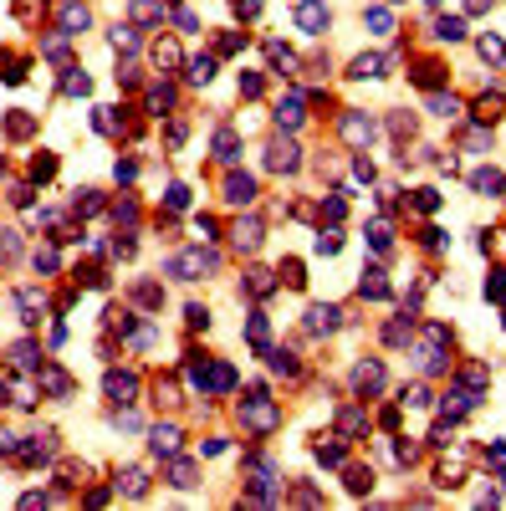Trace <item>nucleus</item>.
I'll return each instance as SVG.
<instances>
[{
	"mask_svg": "<svg viewBox=\"0 0 506 511\" xmlns=\"http://www.w3.org/2000/svg\"><path fill=\"white\" fill-rule=\"evenodd\" d=\"M215 266H220V251H215V245H194V251H179V256L164 261V271H169L174 281H200L205 271H215Z\"/></svg>",
	"mask_w": 506,
	"mask_h": 511,
	"instance_id": "1",
	"label": "nucleus"
},
{
	"mask_svg": "<svg viewBox=\"0 0 506 511\" xmlns=\"http://www.w3.org/2000/svg\"><path fill=\"white\" fill-rule=\"evenodd\" d=\"M277 404H271L266 394H261V389H256V399H245L241 404V425L245 429H251V435H271V429H277Z\"/></svg>",
	"mask_w": 506,
	"mask_h": 511,
	"instance_id": "2",
	"label": "nucleus"
},
{
	"mask_svg": "<svg viewBox=\"0 0 506 511\" xmlns=\"http://www.w3.org/2000/svg\"><path fill=\"white\" fill-rule=\"evenodd\" d=\"M292 21H297V31H307V36H322V31L332 26V10L322 6V0H297Z\"/></svg>",
	"mask_w": 506,
	"mask_h": 511,
	"instance_id": "3",
	"label": "nucleus"
},
{
	"mask_svg": "<svg viewBox=\"0 0 506 511\" xmlns=\"http://www.w3.org/2000/svg\"><path fill=\"white\" fill-rule=\"evenodd\" d=\"M16 461H26V465H46V461H57V429H41V435H31L16 450Z\"/></svg>",
	"mask_w": 506,
	"mask_h": 511,
	"instance_id": "4",
	"label": "nucleus"
},
{
	"mask_svg": "<svg viewBox=\"0 0 506 511\" xmlns=\"http://www.w3.org/2000/svg\"><path fill=\"white\" fill-rule=\"evenodd\" d=\"M384 384H388V373H384V363H379V358H363L358 369H353V389H358L363 399L384 394Z\"/></svg>",
	"mask_w": 506,
	"mask_h": 511,
	"instance_id": "5",
	"label": "nucleus"
},
{
	"mask_svg": "<svg viewBox=\"0 0 506 511\" xmlns=\"http://www.w3.org/2000/svg\"><path fill=\"white\" fill-rule=\"evenodd\" d=\"M266 169H277V174H297V169H302V149H297L292 138H277L266 149Z\"/></svg>",
	"mask_w": 506,
	"mask_h": 511,
	"instance_id": "6",
	"label": "nucleus"
},
{
	"mask_svg": "<svg viewBox=\"0 0 506 511\" xmlns=\"http://www.w3.org/2000/svg\"><path fill=\"white\" fill-rule=\"evenodd\" d=\"M337 133H343L348 143H373V133H379V128H373V118L368 113H343V123H337Z\"/></svg>",
	"mask_w": 506,
	"mask_h": 511,
	"instance_id": "7",
	"label": "nucleus"
},
{
	"mask_svg": "<svg viewBox=\"0 0 506 511\" xmlns=\"http://www.w3.org/2000/svg\"><path fill=\"white\" fill-rule=\"evenodd\" d=\"M337 327H343V307L317 302L312 312H307V333H312V337H328V333H337Z\"/></svg>",
	"mask_w": 506,
	"mask_h": 511,
	"instance_id": "8",
	"label": "nucleus"
},
{
	"mask_svg": "<svg viewBox=\"0 0 506 511\" xmlns=\"http://www.w3.org/2000/svg\"><path fill=\"white\" fill-rule=\"evenodd\" d=\"M102 389H108V399L113 404H133V394H138V373H118V369H113L108 378H102Z\"/></svg>",
	"mask_w": 506,
	"mask_h": 511,
	"instance_id": "9",
	"label": "nucleus"
},
{
	"mask_svg": "<svg viewBox=\"0 0 506 511\" xmlns=\"http://www.w3.org/2000/svg\"><path fill=\"white\" fill-rule=\"evenodd\" d=\"M476 404H481V394H476V389H465V384H450V394L440 399V409H445L450 419H460V414H471Z\"/></svg>",
	"mask_w": 506,
	"mask_h": 511,
	"instance_id": "10",
	"label": "nucleus"
},
{
	"mask_svg": "<svg viewBox=\"0 0 506 511\" xmlns=\"http://www.w3.org/2000/svg\"><path fill=\"white\" fill-rule=\"evenodd\" d=\"M230 241H236V251H261L266 230H261V220H256V215H245V220H236V230H230Z\"/></svg>",
	"mask_w": 506,
	"mask_h": 511,
	"instance_id": "11",
	"label": "nucleus"
},
{
	"mask_svg": "<svg viewBox=\"0 0 506 511\" xmlns=\"http://www.w3.org/2000/svg\"><path fill=\"white\" fill-rule=\"evenodd\" d=\"M36 384H41L46 394H57V399H67V394H72V373H67V369H57V363H41V369H36Z\"/></svg>",
	"mask_w": 506,
	"mask_h": 511,
	"instance_id": "12",
	"label": "nucleus"
},
{
	"mask_svg": "<svg viewBox=\"0 0 506 511\" xmlns=\"http://www.w3.org/2000/svg\"><path fill=\"white\" fill-rule=\"evenodd\" d=\"M16 307H21V322L36 327V322H41V312H46V297L36 292V286H21V292H16Z\"/></svg>",
	"mask_w": 506,
	"mask_h": 511,
	"instance_id": "13",
	"label": "nucleus"
},
{
	"mask_svg": "<svg viewBox=\"0 0 506 511\" xmlns=\"http://www.w3.org/2000/svg\"><path fill=\"white\" fill-rule=\"evenodd\" d=\"M179 440H185V435H179V425H153L149 429V450L153 455H179Z\"/></svg>",
	"mask_w": 506,
	"mask_h": 511,
	"instance_id": "14",
	"label": "nucleus"
},
{
	"mask_svg": "<svg viewBox=\"0 0 506 511\" xmlns=\"http://www.w3.org/2000/svg\"><path fill=\"white\" fill-rule=\"evenodd\" d=\"M113 486H118L123 496H149V470H144V465H123Z\"/></svg>",
	"mask_w": 506,
	"mask_h": 511,
	"instance_id": "15",
	"label": "nucleus"
},
{
	"mask_svg": "<svg viewBox=\"0 0 506 511\" xmlns=\"http://www.w3.org/2000/svg\"><path fill=\"white\" fill-rule=\"evenodd\" d=\"M358 292L368 297V302H388V277H384V266H368V271H363Z\"/></svg>",
	"mask_w": 506,
	"mask_h": 511,
	"instance_id": "16",
	"label": "nucleus"
},
{
	"mask_svg": "<svg viewBox=\"0 0 506 511\" xmlns=\"http://www.w3.org/2000/svg\"><path fill=\"white\" fill-rule=\"evenodd\" d=\"M225 200H230V205H251V200H256V179H251V174H230V179H225Z\"/></svg>",
	"mask_w": 506,
	"mask_h": 511,
	"instance_id": "17",
	"label": "nucleus"
},
{
	"mask_svg": "<svg viewBox=\"0 0 506 511\" xmlns=\"http://www.w3.org/2000/svg\"><path fill=\"white\" fill-rule=\"evenodd\" d=\"M245 337H251L256 353L271 348V322H266V312H251V317H245Z\"/></svg>",
	"mask_w": 506,
	"mask_h": 511,
	"instance_id": "18",
	"label": "nucleus"
},
{
	"mask_svg": "<svg viewBox=\"0 0 506 511\" xmlns=\"http://www.w3.org/2000/svg\"><path fill=\"white\" fill-rule=\"evenodd\" d=\"M241 292L271 297V292H277V277H271V271H261V266H251V271H245V281H241Z\"/></svg>",
	"mask_w": 506,
	"mask_h": 511,
	"instance_id": "19",
	"label": "nucleus"
},
{
	"mask_svg": "<svg viewBox=\"0 0 506 511\" xmlns=\"http://www.w3.org/2000/svg\"><path fill=\"white\" fill-rule=\"evenodd\" d=\"M302 118L307 113H302V97H297V93H287V97L277 102V123L281 128H302Z\"/></svg>",
	"mask_w": 506,
	"mask_h": 511,
	"instance_id": "20",
	"label": "nucleus"
},
{
	"mask_svg": "<svg viewBox=\"0 0 506 511\" xmlns=\"http://www.w3.org/2000/svg\"><path fill=\"white\" fill-rule=\"evenodd\" d=\"M471 189H476V194H501V189H506L501 169H476V174H471Z\"/></svg>",
	"mask_w": 506,
	"mask_h": 511,
	"instance_id": "21",
	"label": "nucleus"
},
{
	"mask_svg": "<svg viewBox=\"0 0 506 511\" xmlns=\"http://www.w3.org/2000/svg\"><path fill=\"white\" fill-rule=\"evenodd\" d=\"M368 245L379 256H388V251H394V225H388V220H373V225H368Z\"/></svg>",
	"mask_w": 506,
	"mask_h": 511,
	"instance_id": "22",
	"label": "nucleus"
},
{
	"mask_svg": "<svg viewBox=\"0 0 506 511\" xmlns=\"http://www.w3.org/2000/svg\"><path fill=\"white\" fill-rule=\"evenodd\" d=\"M363 26H368L373 36H388V31H394V16H388V6H368V10H363Z\"/></svg>",
	"mask_w": 506,
	"mask_h": 511,
	"instance_id": "23",
	"label": "nucleus"
},
{
	"mask_svg": "<svg viewBox=\"0 0 506 511\" xmlns=\"http://www.w3.org/2000/svg\"><path fill=\"white\" fill-rule=\"evenodd\" d=\"M384 67H388V57L373 51V57H353V72H348V77H358V82H363V77H384Z\"/></svg>",
	"mask_w": 506,
	"mask_h": 511,
	"instance_id": "24",
	"label": "nucleus"
},
{
	"mask_svg": "<svg viewBox=\"0 0 506 511\" xmlns=\"http://www.w3.org/2000/svg\"><path fill=\"white\" fill-rule=\"evenodd\" d=\"M236 389V369L230 363H210V394H230Z\"/></svg>",
	"mask_w": 506,
	"mask_h": 511,
	"instance_id": "25",
	"label": "nucleus"
},
{
	"mask_svg": "<svg viewBox=\"0 0 506 511\" xmlns=\"http://www.w3.org/2000/svg\"><path fill=\"white\" fill-rule=\"evenodd\" d=\"M399 404H404V409H430L435 394H430V384H404V399Z\"/></svg>",
	"mask_w": 506,
	"mask_h": 511,
	"instance_id": "26",
	"label": "nucleus"
},
{
	"mask_svg": "<svg viewBox=\"0 0 506 511\" xmlns=\"http://www.w3.org/2000/svg\"><path fill=\"white\" fill-rule=\"evenodd\" d=\"M337 429H343V435H363V429H368V419H363V409L348 404V409H337Z\"/></svg>",
	"mask_w": 506,
	"mask_h": 511,
	"instance_id": "27",
	"label": "nucleus"
},
{
	"mask_svg": "<svg viewBox=\"0 0 506 511\" xmlns=\"http://www.w3.org/2000/svg\"><path fill=\"white\" fill-rule=\"evenodd\" d=\"M261 358H271V369H277V373H287V378H297V373H302V363H297L292 353H281V348H266Z\"/></svg>",
	"mask_w": 506,
	"mask_h": 511,
	"instance_id": "28",
	"label": "nucleus"
},
{
	"mask_svg": "<svg viewBox=\"0 0 506 511\" xmlns=\"http://www.w3.org/2000/svg\"><path fill=\"white\" fill-rule=\"evenodd\" d=\"M337 251H343V230H337V225H322V230H317V256H337Z\"/></svg>",
	"mask_w": 506,
	"mask_h": 511,
	"instance_id": "29",
	"label": "nucleus"
},
{
	"mask_svg": "<svg viewBox=\"0 0 506 511\" xmlns=\"http://www.w3.org/2000/svg\"><path fill=\"white\" fill-rule=\"evenodd\" d=\"M87 21H93V10H87V6H67V10H62V26H67V36H72V31H87Z\"/></svg>",
	"mask_w": 506,
	"mask_h": 511,
	"instance_id": "30",
	"label": "nucleus"
},
{
	"mask_svg": "<svg viewBox=\"0 0 506 511\" xmlns=\"http://www.w3.org/2000/svg\"><path fill=\"white\" fill-rule=\"evenodd\" d=\"M435 36H440V41H460V36H465V21H460V16H440V21H435Z\"/></svg>",
	"mask_w": 506,
	"mask_h": 511,
	"instance_id": "31",
	"label": "nucleus"
},
{
	"mask_svg": "<svg viewBox=\"0 0 506 511\" xmlns=\"http://www.w3.org/2000/svg\"><path fill=\"white\" fill-rule=\"evenodd\" d=\"M169 486H174V491H189V486H194V465H189V461H174V465H169Z\"/></svg>",
	"mask_w": 506,
	"mask_h": 511,
	"instance_id": "32",
	"label": "nucleus"
},
{
	"mask_svg": "<svg viewBox=\"0 0 506 511\" xmlns=\"http://www.w3.org/2000/svg\"><path fill=\"white\" fill-rule=\"evenodd\" d=\"M215 154H220V159H225V164H236L241 143H236V133H230V128H220V133H215Z\"/></svg>",
	"mask_w": 506,
	"mask_h": 511,
	"instance_id": "33",
	"label": "nucleus"
},
{
	"mask_svg": "<svg viewBox=\"0 0 506 511\" xmlns=\"http://www.w3.org/2000/svg\"><path fill=\"white\" fill-rule=\"evenodd\" d=\"M210 77H215V57H194V62H189V82H194V87L210 82Z\"/></svg>",
	"mask_w": 506,
	"mask_h": 511,
	"instance_id": "34",
	"label": "nucleus"
},
{
	"mask_svg": "<svg viewBox=\"0 0 506 511\" xmlns=\"http://www.w3.org/2000/svg\"><path fill=\"white\" fill-rule=\"evenodd\" d=\"M108 41L118 51H138V31H133V26H118V31H108Z\"/></svg>",
	"mask_w": 506,
	"mask_h": 511,
	"instance_id": "35",
	"label": "nucleus"
},
{
	"mask_svg": "<svg viewBox=\"0 0 506 511\" xmlns=\"http://www.w3.org/2000/svg\"><path fill=\"white\" fill-rule=\"evenodd\" d=\"M348 491H353V496H368V491H373V470H348Z\"/></svg>",
	"mask_w": 506,
	"mask_h": 511,
	"instance_id": "36",
	"label": "nucleus"
},
{
	"mask_svg": "<svg viewBox=\"0 0 506 511\" xmlns=\"http://www.w3.org/2000/svg\"><path fill=\"white\" fill-rule=\"evenodd\" d=\"M10 358H16V369H36L41 353H36V343H16V348H10Z\"/></svg>",
	"mask_w": 506,
	"mask_h": 511,
	"instance_id": "37",
	"label": "nucleus"
},
{
	"mask_svg": "<svg viewBox=\"0 0 506 511\" xmlns=\"http://www.w3.org/2000/svg\"><path fill=\"white\" fill-rule=\"evenodd\" d=\"M169 102H174V87H169V82H159V87L149 93V113H164Z\"/></svg>",
	"mask_w": 506,
	"mask_h": 511,
	"instance_id": "38",
	"label": "nucleus"
},
{
	"mask_svg": "<svg viewBox=\"0 0 506 511\" xmlns=\"http://www.w3.org/2000/svg\"><path fill=\"white\" fill-rule=\"evenodd\" d=\"M430 113H440V118H460V102L445 97V93H435V97H430Z\"/></svg>",
	"mask_w": 506,
	"mask_h": 511,
	"instance_id": "39",
	"label": "nucleus"
},
{
	"mask_svg": "<svg viewBox=\"0 0 506 511\" xmlns=\"http://www.w3.org/2000/svg\"><path fill=\"white\" fill-rule=\"evenodd\" d=\"M153 62H159V67H179V46L174 41H159V46H153Z\"/></svg>",
	"mask_w": 506,
	"mask_h": 511,
	"instance_id": "40",
	"label": "nucleus"
},
{
	"mask_svg": "<svg viewBox=\"0 0 506 511\" xmlns=\"http://www.w3.org/2000/svg\"><path fill=\"white\" fill-rule=\"evenodd\" d=\"M62 87H67L72 97H87V93H93V82H87V72H67V82H62Z\"/></svg>",
	"mask_w": 506,
	"mask_h": 511,
	"instance_id": "41",
	"label": "nucleus"
},
{
	"mask_svg": "<svg viewBox=\"0 0 506 511\" xmlns=\"http://www.w3.org/2000/svg\"><path fill=\"white\" fill-rule=\"evenodd\" d=\"M343 455H348V450H343L337 440H332V445H317V461H322V465H343Z\"/></svg>",
	"mask_w": 506,
	"mask_h": 511,
	"instance_id": "42",
	"label": "nucleus"
},
{
	"mask_svg": "<svg viewBox=\"0 0 506 511\" xmlns=\"http://www.w3.org/2000/svg\"><path fill=\"white\" fill-rule=\"evenodd\" d=\"M414 210H424V215H435V210H440V194H435V189H414Z\"/></svg>",
	"mask_w": 506,
	"mask_h": 511,
	"instance_id": "43",
	"label": "nucleus"
},
{
	"mask_svg": "<svg viewBox=\"0 0 506 511\" xmlns=\"http://www.w3.org/2000/svg\"><path fill=\"white\" fill-rule=\"evenodd\" d=\"M481 57L486 62H506V46L496 41V36H481Z\"/></svg>",
	"mask_w": 506,
	"mask_h": 511,
	"instance_id": "44",
	"label": "nucleus"
},
{
	"mask_svg": "<svg viewBox=\"0 0 506 511\" xmlns=\"http://www.w3.org/2000/svg\"><path fill=\"white\" fill-rule=\"evenodd\" d=\"M281 277H287V286H307V277H302V261H281Z\"/></svg>",
	"mask_w": 506,
	"mask_h": 511,
	"instance_id": "45",
	"label": "nucleus"
},
{
	"mask_svg": "<svg viewBox=\"0 0 506 511\" xmlns=\"http://www.w3.org/2000/svg\"><path fill=\"white\" fill-rule=\"evenodd\" d=\"M322 215H328V220H343V215H348V200H343V194H332V200H322Z\"/></svg>",
	"mask_w": 506,
	"mask_h": 511,
	"instance_id": "46",
	"label": "nucleus"
},
{
	"mask_svg": "<svg viewBox=\"0 0 506 511\" xmlns=\"http://www.w3.org/2000/svg\"><path fill=\"white\" fill-rule=\"evenodd\" d=\"M164 205H169V210H185V205H189V189H185V185H169Z\"/></svg>",
	"mask_w": 506,
	"mask_h": 511,
	"instance_id": "47",
	"label": "nucleus"
},
{
	"mask_svg": "<svg viewBox=\"0 0 506 511\" xmlns=\"http://www.w3.org/2000/svg\"><path fill=\"white\" fill-rule=\"evenodd\" d=\"M62 266V256L51 251V245H41V251H36V271H57Z\"/></svg>",
	"mask_w": 506,
	"mask_h": 511,
	"instance_id": "48",
	"label": "nucleus"
},
{
	"mask_svg": "<svg viewBox=\"0 0 506 511\" xmlns=\"http://www.w3.org/2000/svg\"><path fill=\"white\" fill-rule=\"evenodd\" d=\"M133 16L138 21H159V0H133Z\"/></svg>",
	"mask_w": 506,
	"mask_h": 511,
	"instance_id": "49",
	"label": "nucleus"
},
{
	"mask_svg": "<svg viewBox=\"0 0 506 511\" xmlns=\"http://www.w3.org/2000/svg\"><path fill=\"white\" fill-rule=\"evenodd\" d=\"M465 143H471L476 154H481V149H491V128H471V133H465Z\"/></svg>",
	"mask_w": 506,
	"mask_h": 511,
	"instance_id": "50",
	"label": "nucleus"
},
{
	"mask_svg": "<svg viewBox=\"0 0 506 511\" xmlns=\"http://www.w3.org/2000/svg\"><path fill=\"white\" fill-rule=\"evenodd\" d=\"M185 317H189V327H210V312H205L200 302H189V307H185Z\"/></svg>",
	"mask_w": 506,
	"mask_h": 511,
	"instance_id": "51",
	"label": "nucleus"
},
{
	"mask_svg": "<svg viewBox=\"0 0 506 511\" xmlns=\"http://www.w3.org/2000/svg\"><path fill=\"white\" fill-rule=\"evenodd\" d=\"M16 251H21V241H16V230H0V256H6V261H10V256H16Z\"/></svg>",
	"mask_w": 506,
	"mask_h": 511,
	"instance_id": "52",
	"label": "nucleus"
},
{
	"mask_svg": "<svg viewBox=\"0 0 506 511\" xmlns=\"http://www.w3.org/2000/svg\"><path fill=\"white\" fill-rule=\"evenodd\" d=\"M388 128H394L399 138H409V133H414V118H409V113H394V123H388Z\"/></svg>",
	"mask_w": 506,
	"mask_h": 511,
	"instance_id": "53",
	"label": "nucleus"
},
{
	"mask_svg": "<svg viewBox=\"0 0 506 511\" xmlns=\"http://www.w3.org/2000/svg\"><path fill=\"white\" fill-rule=\"evenodd\" d=\"M16 450H21V440H16V435H10V429H6V425H0V455H16Z\"/></svg>",
	"mask_w": 506,
	"mask_h": 511,
	"instance_id": "54",
	"label": "nucleus"
},
{
	"mask_svg": "<svg viewBox=\"0 0 506 511\" xmlns=\"http://www.w3.org/2000/svg\"><path fill=\"white\" fill-rule=\"evenodd\" d=\"M256 93H261V77H256V72L241 77V97H256Z\"/></svg>",
	"mask_w": 506,
	"mask_h": 511,
	"instance_id": "55",
	"label": "nucleus"
},
{
	"mask_svg": "<svg viewBox=\"0 0 506 511\" xmlns=\"http://www.w3.org/2000/svg\"><path fill=\"white\" fill-rule=\"evenodd\" d=\"M236 16H261V0H236Z\"/></svg>",
	"mask_w": 506,
	"mask_h": 511,
	"instance_id": "56",
	"label": "nucleus"
}]
</instances>
